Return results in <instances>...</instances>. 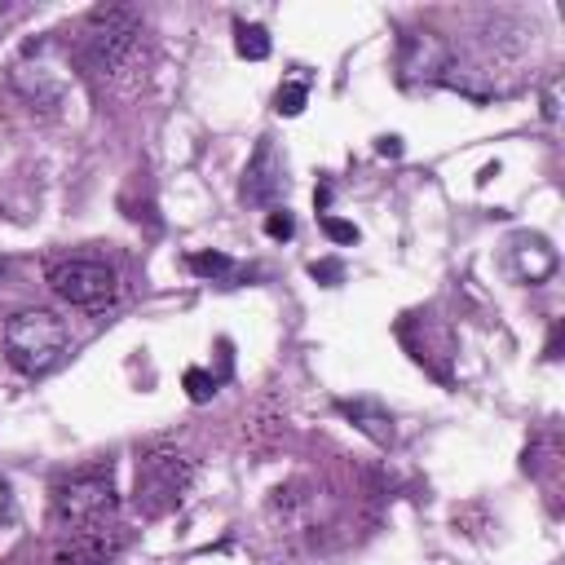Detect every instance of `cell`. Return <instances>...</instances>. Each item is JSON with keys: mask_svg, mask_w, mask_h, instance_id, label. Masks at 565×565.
Listing matches in <instances>:
<instances>
[{"mask_svg": "<svg viewBox=\"0 0 565 565\" xmlns=\"http://www.w3.org/2000/svg\"><path fill=\"white\" fill-rule=\"evenodd\" d=\"M44 49L49 44H26V53L13 62V88L26 97V102H35V106H57L62 102V93H66V75L53 66V62H44Z\"/></svg>", "mask_w": 565, "mask_h": 565, "instance_id": "obj_6", "label": "cell"}, {"mask_svg": "<svg viewBox=\"0 0 565 565\" xmlns=\"http://www.w3.org/2000/svg\"><path fill=\"white\" fill-rule=\"evenodd\" d=\"M4 516H9V486L0 481V521H4Z\"/></svg>", "mask_w": 565, "mask_h": 565, "instance_id": "obj_20", "label": "cell"}, {"mask_svg": "<svg viewBox=\"0 0 565 565\" xmlns=\"http://www.w3.org/2000/svg\"><path fill=\"white\" fill-rule=\"evenodd\" d=\"M282 185H287L282 163H278L274 146L260 141L256 154H252V163H247V172H243V203H274L282 194Z\"/></svg>", "mask_w": 565, "mask_h": 565, "instance_id": "obj_8", "label": "cell"}, {"mask_svg": "<svg viewBox=\"0 0 565 565\" xmlns=\"http://www.w3.org/2000/svg\"><path fill=\"white\" fill-rule=\"evenodd\" d=\"M124 547L119 525H102V530H79V534H62L53 565H110V556Z\"/></svg>", "mask_w": 565, "mask_h": 565, "instance_id": "obj_7", "label": "cell"}, {"mask_svg": "<svg viewBox=\"0 0 565 565\" xmlns=\"http://www.w3.org/2000/svg\"><path fill=\"white\" fill-rule=\"evenodd\" d=\"M190 274H199V278H212V282H230L234 274H238V265L225 256V252H190Z\"/></svg>", "mask_w": 565, "mask_h": 565, "instance_id": "obj_12", "label": "cell"}, {"mask_svg": "<svg viewBox=\"0 0 565 565\" xmlns=\"http://www.w3.org/2000/svg\"><path fill=\"white\" fill-rule=\"evenodd\" d=\"M375 150H380L384 159H397V154H402V137H380Z\"/></svg>", "mask_w": 565, "mask_h": 565, "instance_id": "obj_18", "label": "cell"}, {"mask_svg": "<svg viewBox=\"0 0 565 565\" xmlns=\"http://www.w3.org/2000/svg\"><path fill=\"white\" fill-rule=\"evenodd\" d=\"M322 230H327V238L331 243H358V225L353 221H344V216H322Z\"/></svg>", "mask_w": 565, "mask_h": 565, "instance_id": "obj_16", "label": "cell"}, {"mask_svg": "<svg viewBox=\"0 0 565 565\" xmlns=\"http://www.w3.org/2000/svg\"><path fill=\"white\" fill-rule=\"evenodd\" d=\"M543 115L556 119V88H547V97H543Z\"/></svg>", "mask_w": 565, "mask_h": 565, "instance_id": "obj_19", "label": "cell"}, {"mask_svg": "<svg viewBox=\"0 0 565 565\" xmlns=\"http://www.w3.org/2000/svg\"><path fill=\"white\" fill-rule=\"evenodd\" d=\"M309 274H313L318 282H327V287H335V282L344 278V265H340V260H313V265H309Z\"/></svg>", "mask_w": 565, "mask_h": 565, "instance_id": "obj_17", "label": "cell"}, {"mask_svg": "<svg viewBox=\"0 0 565 565\" xmlns=\"http://www.w3.org/2000/svg\"><path fill=\"white\" fill-rule=\"evenodd\" d=\"M115 512H119V494H115L110 468L106 472H79L53 490V525L62 534L115 525Z\"/></svg>", "mask_w": 565, "mask_h": 565, "instance_id": "obj_2", "label": "cell"}, {"mask_svg": "<svg viewBox=\"0 0 565 565\" xmlns=\"http://www.w3.org/2000/svg\"><path fill=\"white\" fill-rule=\"evenodd\" d=\"M181 384H185V397L203 406V402H212V397H216V384H221V380H216V375H207L203 366H190V371L181 375Z\"/></svg>", "mask_w": 565, "mask_h": 565, "instance_id": "obj_14", "label": "cell"}, {"mask_svg": "<svg viewBox=\"0 0 565 565\" xmlns=\"http://www.w3.org/2000/svg\"><path fill=\"white\" fill-rule=\"evenodd\" d=\"M305 102H309V84H305V79H287V84L274 93V110H278V115H300Z\"/></svg>", "mask_w": 565, "mask_h": 565, "instance_id": "obj_13", "label": "cell"}, {"mask_svg": "<svg viewBox=\"0 0 565 565\" xmlns=\"http://www.w3.org/2000/svg\"><path fill=\"white\" fill-rule=\"evenodd\" d=\"M190 477H194V468H190V459H185L181 450L159 446V450L141 455V463H137V486H132V503H137V512H141L146 521L168 516V512L181 503Z\"/></svg>", "mask_w": 565, "mask_h": 565, "instance_id": "obj_4", "label": "cell"}, {"mask_svg": "<svg viewBox=\"0 0 565 565\" xmlns=\"http://www.w3.org/2000/svg\"><path fill=\"white\" fill-rule=\"evenodd\" d=\"M0 274H4V260H0Z\"/></svg>", "mask_w": 565, "mask_h": 565, "instance_id": "obj_21", "label": "cell"}, {"mask_svg": "<svg viewBox=\"0 0 565 565\" xmlns=\"http://www.w3.org/2000/svg\"><path fill=\"white\" fill-rule=\"evenodd\" d=\"M137 35H141V18L124 4H106V9H93L84 18L75 49H79V62L88 71H115L132 53Z\"/></svg>", "mask_w": 565, "mask_h": 565, "instance_id": "obj_3", "label": "cell"}, {"mask_svg": "<svg viewBox=\"0 0 565 565\" xmlns=\"http://www.w3.org/2000/svg\"><path fill=\"white\" fill-rule=\"evenodd\" d=\"M340 411L366 433V437H375L380 446H388L393 441V419L380 411V406H366V402H340Z\"/></svg>", "mask_w": 565, "mask_h": 565, "instance_id": "obj_10", "label": "cell"}, {"mask_svg": "<svg viewBox=\"0 0 565 565\" xmlns=\"http://www.w3.org/2000/svg\"><path fill=\"white\" fill-rule=\"evenodd\" d=\"M234 53L247 62H265L269 57V31L260 22H234Z\"/></svg>", "mask_w": 565, "mask_h": 565, "instance_id": "obj_11", "label": "cell"}, {"mask_svg": "<svg viewBox=\"0 0 565 565\" xmlns=\"http://www.w3.org/2000/svg\"><path fill=\"white\" fill-rule=\"evenodd\" d=\"M49 287L75 305V309H102L115 300L119 282H115V269L102 265V260H84V256H71V260H53L49 265Z\"/></svg>", "mask_w": 565, "mask_h": 565, "instance_id": "obj_5", "label": "cell"}, {"mask_svg": "<svg viewBox=\"0 0 565 565\" xmlns=\"http://www.w3.org/2000/svg\"><path fill=\"white\" fill-rule=\"evenodd\" d=\"M265 234H269V238H278V243H282V238H291V234H296V216H291L287 207H274V212L265 216Z\"/></svg>", "mask_w": 565, "mask_h": 565, "instance_id": "obj_15", "label": "cell"}, {"mask_svg": "<svg viewBox=\"0 0 565 565\" xmlns=\"http://www.w3.org/2000/svg\"><path fill=\"white\" fill-rule=\"evenodd\" d=\"M512 269H516V278L521 282H547L552 274H556V247L543 238V234H530V230H521V234H512Z\"/></svg>", "mask_w": 565, "mask_h": 565, "instance_id": "obj_9", "label": "cell"}, {"mask_svg": "<svg viewBox=\"0 0 565 565\" xmlns=\"http://www.w3.org/2000/svg\"><path fill=\"white\" fill-rule=\"evenodd\" d=\"M0 344H4V358L22 375H44L62 362L71 335H66V322L53 309H22V313L4 318Z\"/></svg>", "mask_w": 565, "mask_h": 565, "instance_id": "obj_1", "label": "cell"}]
</instances>
